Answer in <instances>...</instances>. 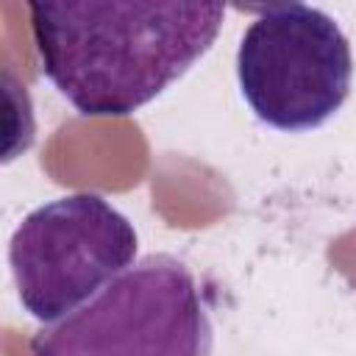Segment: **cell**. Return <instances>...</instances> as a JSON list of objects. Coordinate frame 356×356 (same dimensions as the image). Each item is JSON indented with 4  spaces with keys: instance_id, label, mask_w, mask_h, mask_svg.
<instances>
[{
    "instance_id": "6da1fadb",
    "label": "cell",
    "mask_w": 356,
    "mask_h": 356,
    "mask_svg": "<svg viewBox=\"0 0 356 356\" xmlns=\"http://www.w3.org/2000/svg\"><path fill=\"white\" fill-rule=\"evenodd\" d=\"M44 78L83 117H125L184 78L214 44L220 3H28Z\"/></svg>"
},
{
    "instance_id": "7a4b0ae2",
    "label": "cell",
    "mask_w": 356,
    "mask_h": 356,
    "mask_svg": "<svg viewBox=\"0 0 356 356\" xmlns=\"http://www.w3.org/2000/svg\"><path fill=\"white\" fill-rule=\"evenodd\" d=\"M214 325L195 273L172 253H147L58 323L31 356H211Z\"/></svg>"
},
{
    "instance_id": "3957f363",
    "label": "cell",
    "mask_w": 356,
    "mask_h": 356,
    "mask_svg": "<svg viewBox=\"0 0 356 356\" xmlns=\"http://www.w3.org/2000/svg\"><path fill=\"white\" fill-rule=\"evenodd\" d=\"M236 81L259 122L284 134L314 131L350 95V42L339 22L317 6L259 8L236 50Z\"/></svg>"
},
{
    "instance_id": "277c9868",
    "label": "cell",
    "mask_w": 356,
    "mask_h": 356,
    "mask_svg": "<svg viewBox=\"0 0 356 356\" xmlns=\"http://www.w3.org/2000/svg\"><path fill=\"white\" fill-rule=\"evenodd\" d=\"M134 222L103 195L75 192L28 211L8 242L22 309L42 325L92 300L136 261Z\"/></svg>"
}]
</instances>
